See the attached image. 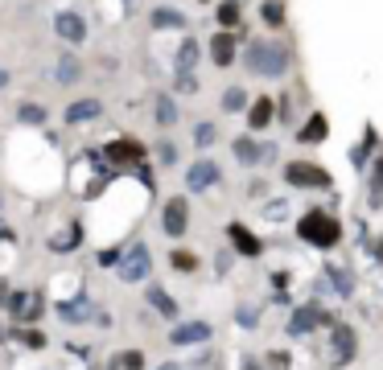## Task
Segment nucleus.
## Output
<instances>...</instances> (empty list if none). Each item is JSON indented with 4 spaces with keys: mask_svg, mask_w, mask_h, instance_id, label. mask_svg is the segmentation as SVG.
<instances>
[{
    "mask_svg": "<svg viewBox=\"0 0 383 370\" xmlns=\"http://www.w3.org/2000/svg\"><path fill=\"white\" fill-rule=\"evenodd\" d=\"M157 124H161V128L177 124V107H173V99H157Z\"/></svg>",
    "mask_w": 383,
    "mask_h": 370,
    "instance_id": "22",
    "label": "nucleus"
},
{
    "mask_svg": "<svg viewBox=\"0 0 383 370\" xmlns=\"http://www.w3.org/2000/svg\"><path fill=\"white\" fill-rule=\"evenodd\" d=\"M243 62H248V70H252V74L281 78V74L289 70V49H285V45H276V41H256V45H248Z\"/></svg>",
    "mask_w": 383,
    "mask_h": 370,
    "instance_id": "1",
    "label": "nucleus"
},
{
    "mask_svg": "<svg viewBox=\"0 0 383 370\" xmlns=\"http://www.w3.org/2000/svg\"><path fill=\"white\" fill-rule=\"evenodd\" d=\"M8 313H12L17 321H29V317L41 313V297H37V292H12V297H8Z\"/></svg>",
    "mask_w": 383,
    "mask_h": 370,
    "instance_id": "10",
    "label": "nucleus"
},
{
    "mask_svg": "<svg viewBox=\"0 0 383 370\" xmlns=\"http://www.w3.org/2000/svg\"><path fill=\"white\" fill-rule=\"evenodd\" d=\"M355 358V329L351 325H334V346H330V367H342Z\"/></svg>",
    "mask_w": 383,
    "mask_h": 370,
    "instance_id": "7",
    "label": "nucleus"
},
{
    "mask_svg": "<svg viewBox=\"0 0 383 370\" xmlns=\"http://www.w3.org/2000/svg\"><path fill=\"white\" fill-rule=\"evenodd\" d=\"M219 21H223L227 29H235V25H239V4H235V0H223V4H219Z\"/></svg>",
    "mask_w": 383,
    "mask_h": 370,
    "instance_id": "23",
    "label": "nucleus"
},
{
    "mask_svg": "<svg viewBox=\"0 0 383 370\" xmlns=\"http://www.w3.org/2000/svg\"><path fill=\"white\" fill-rule=\"evenodd\" d=\"M285 177H289V185H297V189H326V185H330V173H326L322 165H309V161L285 165Z\"/></svg>",
    "mask_w": 383,
    "mask_h": 370,
    "instance_id": "3",
    "label": "nucleus"
},
{
    "mask_svg": "<svg viewBox=\"0 0 383 370\" xmlns=\"http://www.w3.org/2000/svg\"><path fill=\"white\" fill-rule=\"evenodd\" d=\"M231 144H235V157H239L243 165H256V161L264 157V148H260L252 136H239V140H231Z\"/></svg>",
    "mask_w": 383,
    "mask_h": 370,
    "instance_id": "16",
    "label": "nucleus"
},
{
    "mask_svg": "<svg viewBox=\"0 0 383 370\" xmlns=\"http://www.w3.org/2000/svg\"><path fill=\"white\" fill-rule=\"evenodd\" d=\"M54 29H58V37H62V41H70V45H78V41L87 37V25H83V16H78V12H70V8L54 16Z\"/></svg>",
    "mask_w": 383,
    "mask_h": 370,
    "instance_id": "8",
    "label": "nucleus"
},
{
    "mask_svg": "<svg viewBox=\"0 0 383 370\" xmlns=\"http://www.w3.org/2000/svg\"><path fill=\"white\" fill-rule=\"evenodd\" d=\"M173 268H182V272H194V268H198V259H194L190 251H173Z\"/></svg>",
    "mask_w": 383,
    "mask_h": 370,
    "instance_id": "29",
    "label": "nucleus"
},
{
    "mask_svg": "<svg viewBox=\"0 0 383 370\" xmlns=\"http://www.w3.org/2000/svg\"><path fill=\"white\" fill-rule=\"evenodd\" d=\"M227 235H231L235 251H243V255H260V251H264V247H260V239H256L248 227H239V222H231V227H227Z\"/></svg>",
    "mask_w": 383,
    "mask_h": 370,
    "instance_id": "13",
    "label": "nucleus"
},
{
    "mask_svg": "<svg viewBox=\"0 0 383 370\" xmlns=\"http://www.w3.org/2000/svg\"><path fill=\"white\" fill-rule=\"evenodd\" d=\"M243 367H248V370H260V362H256V358H248V362H243Z\"/></svg>",
    "mask_w": 383,
    "mask_h": 370,
    "instance_id": "37",
    "label": "nucleus"
},
{
    "mask_svg": "<svg viewBox=\"0 0 383 370\" xmlns=\"http://www.w3.org/2000/svg\"><path fill=\"white\" fill-rule=\"evenodd\" d=\"M194 66H198V41H182V49H177V74H194Z\"/></svg>",
    "mask_w": 383,
    "mask_h": 370,
    "instance_id": "18",
    "label": "nucleus"
},
{
    "mask_svg": "<svg viewBox=\"0 0 383 370\" xmlns=\"http://www.w3.org/2000/svg\"><path fill=\"white\" fill-rule=\"evenodd\" d=\"M4 297H8V288H4V280H0V301H4Z\"/></svg>",
    "mask_w": 383,
    "mask_h": 370,
    "instance_id": "38",
    "label": "nucleus"
},
{
    "mask_svg": "<svg viewBox=\"0 0 383 370\" xmlns=\"http://www.w3.org/2000/svg\"><path fill=\"white\" fill-rule=\"evenodd\" d=\"M297 235H301L305 243H314V247H334V243L342 239V227H338L326 210H309V214L297 222Z\"/></svg>",
    "mask_w": 383,
    "mask_h": 370,
    "instance_id": "2",
    "label": "nucleus"
},
{
    "mask_svg": "<svg viewBox=\"0 0 383 370\" xmlns=\"http://www.w3.org/2000/svg\"><path fill=\"white\" fill-rule=\"evenodd\" d=\"M318 140H326V115L322 111L309 115V124L301 128V144H318Z\"/></svg>",
    "mask_w": 383,
    "mask_h": 370,
    "instance_id": "19",
    "label": "nucleus"
},
{
    "mask_svg": "<svg viewBox=\"0 0 383 370\" xmlns=\"http://www.w3.org/2000/svg\"><path fill=\"white\" fill-rule=\"evenodd\" d=\"M58 82H78V62L74 58H62L58 62Z\"/></svg>",
    "mask_w": 383,
    "mask_h": 370,
    "instance_id": "24",
    "label": "nucleus"
},
{
    "mask_svg": "<svg viewBox=\"0 0 383 370\" xmlns=\"http://www.w3.org/2000/svg\"><path fill=\"white\" fill-rule=\"evenodd\" d=\"M83 309H87V305H83V301H74V305H62L58 313H62V321H83V317H87Z\"/></svg>",
    "mask_w": 383,
    "mask_h": 370,
    "instance_id": "28",
    "label": "nucleus"
},
{
    "mask_svg": "<svg viewBox=\"0 0 383 370\" xmlns=\"http://www.w3.org/2000/svg\"><path fill=\"white\" fill-rule=\"evenodd\" d=\"M120 367L124 370H144V358H140L136 350H128V354H120Z\"/></svg>",
    "mask_w": 383,
    "mask_h": 370,
    "instance_id": "30",
    "label": "nucleus"
},
{
    "mask_svg": "<svg viewBox=\"0 0 383 370\" xmlns=\"http://www.w3.org/2000/svg\"><path fill=\"white\" fill-rule=\"evenodd\" d=\"M264 21H268V25H281V21H285L281 4H264Z\"/></svg>",
    "mask_w": 383,
    "mask_h": 370,
    "instance_id": "32",
    "label": "nucleus"
},
{
    "mask_svg": "<svg viewBox=\"0 0 383 370\" xmlns=\"http://www.w3.org/2000/svg\"><path fill=\"white\" fill-rule=\"evenodd\" d=\"M210 140H215V124H198V128H194V144H198V148H206Z\"/></svg>",
    "mask_w": 383,
    "mask_h": 370,
    "instance_id": "27",
    "label": "nucleus"
},
{
    "mask_svg": "<svg viewBox=\"0 0 383 370\" xmlns=\"http://www.w3.org/2000/svg\"><path fill=\"white\" fill-rule=\"evenodd\" d=\"M157 157H161V165H173V161H177V148H173V144L165 140V144L157 148Z\"/></svg>",
    "mask_w": 383,
    "mask_h": 370,
    "instance_id": "33",
    "label": "nucleus"
},
{
    "mask_svg": "<svg viewBox=\"0 0 383 370\" xmlns=\"http://www.w3.org/2000/svg\"><path fill=\"white\" fill-rule=\"evenodd\" d=\"M334 276V284H338V292H351V276L347 272H330Z\"/></svg>",
    "mask_w": 383,
    "mask_h": 370,
    "instance_id": "35",
    "label": "nucleus"
},
{
    "mask_svg": "<svg viewBox=\"0 0 383 370\" xmlns=\"http://www.w3.org/2000/svg\"><path fill=\"white\" fill-rule=\"evenodd\" d=\"M186 222H190V206H186V198H169L165 210H161V231L177 239V235H186Z\"/></svg>",
    "mask_w": 383,
    "mask_h": 370,
    "instance_id": "5",
    "label": "nucleus"
},
{
    "mask_svg": "<svg viewBox=\"0 0 383 370\" xmlns=\"http://www.w3.org/2000/svg\"><path fill=\"white\" fill-rule=\"evenodd\" d=\"M268 119H272V103H268V99H256L252 111H248V124H252V128H264Z\"/></svg>",
    "mask_w": 383,
    "mask_h": 370,
    "instance_id": "20",
    "label": "nucleus"
},
{
    "mask_svg": "<svg viewBox=\"0 0 383 370\" xmlns=\"http://www.w3.org/2000/svg\"><path fill=\"white\" fill-rule=\"evenodd\" d=\"M21 119H25V124H41V119H45V107H37V103H21Z\"/></svg>",
    "mask_w": 383,
    "mask_h": 370,
    "instance_id": "26",
    "label": "nucleus"
},
{
    "mask_svg": "<svg viewBox=\"0 0 383 370\" xmlns=\"http://www.w3.org/2000/svg\"><path fill=\"white\" fill-rule=\"evenodd\" d=\"M371 189H375V198H383V161L375 165V177H371Z\"/></svg>",
    "mask_w": 383,
    "mask_h": 370,
    "instance_id": "34",
    "label": "nucleus"
},
{
    "mask_svg": "<svg viewBox=\"0 0 383 370\" xmlns=\"http://www.w3.org/2000/svg\"><path fill=\"white\" fill-rule=\"evenodd\" d=\"M210 58H215L219 66H231V58H235V41H231V33H219V37L210 41Z\"/></svg>",
    "mask_w": 383,
    "mask_h": 370,
    "instance_id": "15",
    "label": "nucleus"
},
{
    "mask_svg": "<svg viewBox=\"0 0 383 370\" xmlns=\"http://www.w3.org/2000/svg\"><path fill=\"white\" fill-rule=\"evenodd\" d=\"M239 107H248V95H243L239 86H231V91L223 95V111H239Z\"/></svg>",
    "mask_w": 383,
    "mask_h": 370,
    "instance_id": "25",
    "label": "nucleus"
},
{
    "mask_svg": "<svg viewBox=\"0 0 383 370\" xmlns=\"http://www.w3.org/2000/svg\"><path fill=\"white\" fill-rule=\"evenodd\" d=\"M103 107H99V99H78V103H70L66 107V124H83V119H95Z\"/></svg>",
    "mask_w": 383,
    "mask_h": 370,
    "instance_id": "14",
    "label": "nucleus"
},
{
    "mask_svg": "<svg viewBox=\"0 0 383 370\" xmlns=\"http://www.w3.org/2000/svg\"><path fill=\"white\" fill-rule=\"evenodd\" d=\"M153 25H157V29H177V25H186V16H182L177 8H157Z\"/></svg>",
    "mask_w": 383,
    "mask_h": 370,
    "instance_id": "21",
    "label": "nucleus"
},
{
    "mask_svg": "<svg viewBox=\"0 0 383 370\" xmlns=\"http://www.w3.org/2000/svg\"><path fill=\"white\" fill-rule=\"evenodd\" d=\"M149 268H153V259H149V247L144 243H132L128 251H124V259H120V280H144L149 276Z\"/></svg>",
    "mask_w": 383,
    "mask_h": 370,
    "instance_id": "4",
    "label": "nucleus"
},
{
    "mask_svg": "<svg viewBox=\"0 0 383 370\" xmlns=\"http://www.w3.org/2000/svg\"><path fill=\"white\" fill-rule=\"evenodd\" d=\"M103 152H107V161H116V165H132V161H140V144H136V140H111Z\"/></svg>",
    "mask_w": 383,
    "mask_h": 370,
    "instance_id": "12",
    "label": "nucleus"
},
{
    "mask_svg": "<svg viewBox=\"0 0 383 370\" xmlns=\"http://www.w3.org/2000/svg\"><path fill=\"white\" fill-rule=\"evenodd\" d=\"M268 367H272V370H285V367H289V358H285V354H268Z\"/></svg>",
    "mask_w": 383,
    "mask_h": 370,
    "instance_id": "36",
    "label": "nucleus"
},
{
    "mask_svg": "<svg viewBox=\"0 0 383 370\" xmlns=\"http://www.w3.org/2000/svg\"><path fill=\"white\" fill-rule=\"evenodd\" d=\"M4 82H8V74H4V70H0V86H4Z\"/></svg>",
    "mask_w": 383,
    "mask_h": 370,
    "instance_id": "39",
    "label": "nucleus"
},
{
    "mask_svg": "<svg viewBox=\"0 0 383 370\" xmlns=\"http://www.w3.org/2000/svg\"><path fill=\"white\" fill-rule=\"evenodd\" d=\"M21 342H25V346H33V350H41V346H45V334H37V329H25V334H21Z\"/></svg>",
    "mask_w": 383,
    "mask_h": 370,
    "instance_id": "31",
    "label": "nucleus"
},
{
    "mask_svg": "<svg viewBox=\"0 0 383 370\" xmlns=\"http://www.w3.org/2000/svg\"><path fill=\"white\" fill-rule=\"evenodd\" d=\"M149 305H153L161 317H177V301H173L165 288H149Z\"/></svg>",
    "mask_w": 383,
    "mask_h": 370,
    "instance_id": "17",
    "label": "nucleus"
},
{
    "mask_svg": "<svg viewBox=\"0 0 383 370\" xmlns=\"http://www.w3.org/2000/svg\"><path fill=\"white\" fill-rule=\"evenodd\" d=\"M326 321H330V313H326V309L305 305V309H297V313L289 317V334H309V329H318V325H326Z\"/></svg>",
    "mask_w": 383,
    "mask_h": 370,
    "instance_id": "6",
    "label": "nucleus"
},
{
    "mask_svg": "<svg viewBox=\"0 0 383 370\" xmlns=\"http://www.w3.org/2000/svg\"><path fill=\"white\" fill-rule=\"evenodd\" d=\"M206 338H210V325L206 321H186V325H177L169 334L173 346H194V342H206Z\"/></svg>",
    "mask_w": 383,
    "mask_h": 370,
    "instance_id": "11",
    "label": "nucleus"
},
{
    "mask_svg": "<svg viewBox=\"0 0 383 370\" xmlns=\"http://www.w3.org/2000/svg\"><path fill=\"white\" fill-rule=\"evenodd\" d=\"M215 181H219V165L215 161H194L190 173H186V185L190 189H210Z\"/></svg>",
    "mask_w": 383,
    "mask_h": 370,
    "instance_id": "9",
    "label": "nucleus"
}]
</instances>
